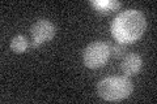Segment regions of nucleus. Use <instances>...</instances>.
<instances>
[{"instance_id":"obj_4","label":"nucleus","mask_w":157,"mask_h":104,"mask_svg":"<svg viewBox=\"0 0 157 104\" xmlns=\"http://www.w3.org/2000/svg\"><path fill=\"white\" fill-rule=\"evenodd\" d=\"M30 34L33 38V46L37 47L39 44L52 39L54 34H55V27L48 20H38L32 25Z\"/></svg>"},{"instance_id":"obj_1","label":"nucleus","mask_w":157,"mask_h":104,"mask_svg":"<svg viewBox=\"0 0 157 104\" xmlns=\"http://www.w3.org/2000/svg\"><path fill=\"white\" fill-rule=\"evenodd\" d=\"M147 22L144 14L136 9L121 12L113 20L111 34L119 43L127 44L137 41L145 30Z\"/></svg>"},{"instance_id":"obj_5","label":"nucleus","mask_w":157,"mask_h":104,"mask_svg":"<svg viewBox=\"0 0 157 104\" xmlns=\"http://www.w3.org/2000/svg\"><path fill=\"white\" fill-rule=\"evenodd\" d=\"M141 65H143L141 56H139L137 53H128L122 60L121 69L124 73L126 77H130V76H135V74L139 73L141 69Z\"/></svg>"},{"instance_id":"obj_7","label":"nucleus","mask_w":157,"mask_h":104,"mask_svg":"<svg viewBox=\"0 0 157 104\" xmlns=\"http://www.w3.org/2000/svg\"><path fill=\"white\" fill-rule=\"evenodd\" d=\"M28 47H29V42H28V39L24 37V35H17V37H14V38L12 39V42H11V48H12V51L16 52V53H22Z\"/></svg>"},{"instance_id":"obj_6","label":"nucleus","mask_w":157,"mask_h":104,"mask_svg":"<svg viewBox=\"0 0 157 104\" xmlns=\"http://www.w3.org/2000/svg\"><path fill=\"white\" fill-rule=\"evenodd\" d=\"M90 4L93 8H96L98 12L102 13L114 12L122 7V3L117 2V0H93V2H90Z\"/></svg>"},{"instance_id":"obj_8","label":"nucleus","mask_w":157,"mask_h":104,"mask_svg":"<svg viewBox=\"0 0 157 104\" xmlns=\"http://www.w3.org/2000/svg\"><path fill=\"white\" fill-rule=\"evenodd\" d=\"M124 51H126V46L122 43H118L113 48H110V53H113L115 57H121L124 53Z\"/></svg>"},{"instance_id":"obj_2","label":"nucleus","mask_w":157,"mask_h":104,"mask_svg":"<svg viewBox=\"0 0 157 104\" xmlns=\"http://www.w3.org/2000/svg\"><path fill=\"white\" fill-rule=\"evenodd\" d=\"M134 86L127 77H107L97 86L98 95L109 102H119L131 95Z\"/></svg>"},{"instance_id":"obj_3","label":"nucleus","mask_w":157,"mask_h":104,"mask_svg":"<svg viewBox=\"0 0 157 104\" xmlns=\"http://www.w3.org/2000/svg\"><path fill=\"white\" fill-rule=\"evenodd\" d=\"M110 57V46L105 42H93L84 51V64L90 69L104 66Z\"/></svg>"}]
</instances>
